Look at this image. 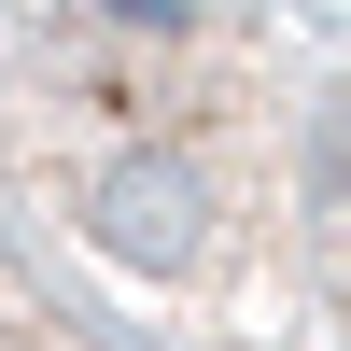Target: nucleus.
Segmentation results:
<instances>
[{
    "mask_svg": "<svg viewBox=\"0 0 351 351\" xmlns=\"http://www.w3.org/2000/svg\"><path fill=\"white\" fill-rule=\"evenodd\" d=\"M295 71L183 0H99L0 43V169L127 295L225 309L295 239Z\"/></svg>",
    "mask_w": 351,
    "mask_h": 351,
    "instance_id": "obj_1",
    "label": "nucleus"
},
{
    "mask_svg": "<svg viewBox=\"0 0 351 351\" xmlns=\"http://www.w3.org/2000/svg\"><path fill=\"white\" fill-rule=\"evenodd\" d=\"M0 351H99V337H84V324H56V309L28 295L14 267H0Z\"/></svg>",
    "mask_w": 351,
    "mask_h": 351,
    "instance_id": "obj_2",
    "label": "nucleus"
}]
</instances>
